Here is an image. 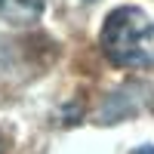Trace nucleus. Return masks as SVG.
Here are the masks:
<instances>
[{
    "label": "nucleus",
    "instance_id": "20e7f679",
    "mask_svg": "<svg viewBox=\"0 0 154 154\" xmlns=\"http://www.w3.org/2000/svg\"><path fill=\"white\" fill-rule=\"evenodd\" d=\"M0 154H3V139H0Z\"/></svg>",
    "mask_w": 154,
    "mask_h": 154
},
{
    "label": "nucleus",
    "instance_id": "7ed1b4c3",
    "mask_svg": "<svg viewBox=\"0 0 154 154\" xmlns=\"http://www.w3.org/2000/svg\"><path fill=\"white\" fill-rule=\"evenodd\" d=\"M130 154H154V145H139V148H133Z\"/></svg>",
    "mask_w": 154,
    "mask_h": 154
},
{
    "label": "nucleus",
    "instance_id": "f257e3e1",
    "mask_svg": "<svg viewBox=\"0 0 154 154\" xmlns=\"http://www.w3.org/2000/svg\"><path fill=\"white\" fill-rule=\"evenodd\" d=\"M99 46L117 68H154V19L139 6H117L102 25Z\"/></svg>",
    "mask_w": 154,
    "mask_h": 154
},
{
    "label": "nucleus",
    "instance_id": "f03ea898",
    "mask_svg": "<svg viewBox=\"0 0 154 154\" xmlns=\"http://www.w3.org/2000/svg\"><path fill=\"white\" fill-rule=\"evenodd\" d=\"M46 0H0V19L12 25H31L43 16Z\"/></svg>",
    "mask_w": 154,
    "mask_h": 154
}]
</instances>
